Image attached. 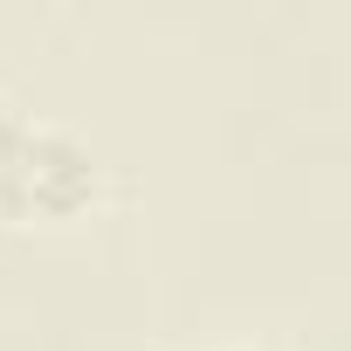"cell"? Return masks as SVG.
Listing matches in <instances>:
<instances>
[{
	"instance_id": "1",
	"label": "cell",
	"mask_w": 351,
	"mask_h": 351,
	"mask_svg": "<svg viewBox=\"0 0 351 351\" xmlns=\"http://www.w3.org/2000/svg\"><path fill=\"white\" fill-rule=\"evenodd\" d=\"M110 165L90 152L83 131L28 110L0 90V221L8 228H76L104 207Z\"/></svg>"
},
{
	"instance_id": "2",
	"label": "cell",
	"mask_w": 351,
	"mask_h": 351,
	"mask_svg": "<svg viewBox=\"0 0 351 351\" xmlns=\"http://www.w3.org/2000/svg\"><path fill=\"white\" fill-rule=\"evenodd\" d=\"M193 351H296L282 337H248V344H193Z\"/></svg>"
}]
</instances>
